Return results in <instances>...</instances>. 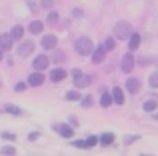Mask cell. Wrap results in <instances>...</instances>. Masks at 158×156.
<instances>
[{"instance_id":"cell-22","label":"cell","mask_w":158,"mask_h":156,"mask_svg":"<svg viewBox=\"0 0 158 156\" xmlns=\"http://www.w3.org/2000/svg\"><path fill=\"white\" fill-rule=\"evenodd\" d=\"M110 102H112V96H110V92H102V96H100V106H110Z\"/></svg>"},{"instance_id":"cell-4","label":"cell","mask_w":158,"mask_h":156,"mask_svg":"<svg viewBox=\"0 0 158 156\" xmlns=\"http://www.w3.org/2000/svg\"><path fill=\"white\" fill-rule=\"evenodd\" d=\"M48 64H50L48 56L46 54H38L34 58V62H32V68H34V70H38V72H42L44 68H48Z\"/></svg>"},{"instance_id":"cell-34","label":"cell","mask_w":158,"mask_h":156,"mask_svg":"<svg viewBox=\"0 0 158 156\" xmlns=\"http://www.w3.org/2000/svg\"><path fill=\"white\" fill-rule=\"evenodd\" d=\"M134 140H138V136H128V138H124V144H132Z\"/></svg>"},{"instance_id":"cell-17","label":"cell","mask_w":158,"mask_h":156,"mask_svg":"<svg viewBox=\"0 0 158 156\" xmlns=\"http://www.w3.org/2000/svg\"><path fill=\"white\" fill-rule=\"evenodd\" d=\"M56 130H58V134H60L62 138H70V136H72V126H68V124L56 126Z\"/></svg>"},{"instance_id":"cell-36","label":"cell","mask_w":158,"mask_h":156,"mask_svg":"<svg viewBox=\"0 0 158 156\" xmlns=\"http://www.w3.org/2000/svg\"><path fill=\"white\" fill-rule=\"evenodd\" d=\"M82 74V70H80V68H74V70H72V76L74 78H76V76H80Z\"/></svg>"},{"instance_id":"cell-13","label":"cell","mask_w":158,"mask_h":156,"mask_svg":"<svg viewBox=\"0 0 158 156\" xmlns=\"http://www.w3.org/2000/svg\"><path fill=\"white\" fill-rule=\"evenodd\" d=\"M126 90L130 94H138V90H140V82L136 80V78H128L126 80Z\"/></svg>"},{"instance_id":"cell-32","label":"cell","mask_w":158,"mask_h":156,"mask_svg":"<svg viewBox=\"0 0 158 156\" xmlns=\"http://www.w3.org/2000/svg\"><path fill=\"white\" fill-rule=\"evenodd\" d=\"M24 88H26V84H24V82H18V84L14 86V90H16V92H22Z\"/></svg>"},{"instance_id":"cell-37","label":"cell","mask_w":158,"mask_h":156,"mask_svg":"<svg viewBox=\"0 0 158 156\" xmlns=\"http://www.w3.org/2000/svg\"><path fill=\"white\" fill-rule=\"evenodd\" d=\"M70 126H78V118H74V116L70 118Z\"/></svg>"},{"instance_id":"cell-10","label":"cell","mask_w":158,"mask_h":156,"mask_svg":"<svg viewBox=\"0 0 158 156\" xmlns=\"http://www.w3.org/2000/svg\"><path fill=\"white\" fill-rule=\"evenodd\" d=\"M64 78H66V70H64V68L58 66V68H52V70H50V80L52 82H62Z\"/></svg>"},{"instance_id":"cell-14","label":"cell","mask_w":158,"mask_h":156,"mask_svg":"<svg viewBox=\"0 0 158 156\" xmlns=\"http://www.w3.org/2000/svg\"><path fill=\"white\" fill-rule=\"evenodd\" d=\"M12 44H14V40H12L10 32H8V34H0V46H2L4 50H10Z\"/></svg>"},{"instance_id":"cell-23","label":"cell","mask_w":158,"mask_h":156,"mask_svg":"<svg viewBox=\"0 0 158 156\" xmlns=\"http://www.w3.org/2000/svg\"><path fill=\"white\" fill-rule=\"evenodd\" d=\"M148 86H150V88H158V72H152V74L148 76Z\"/></svg>"},{"instance_id":"cell-2","label":"cell","mask_w":158,"mask_h":156,"mask_svg":"<svg viewBox=\"0 0 158 156\" xmlns=\"http://www.w3.org/2000/svg\"><path fill=\"white\" fill-rule=\"evenodd\" d=\"M132 34V26L126 22V20H118V22L114 24V36L118 40H128Z\"/></svg>"},{"instance_id":"cell-31","label":"cell","mask_w":158,"mask_h":156,"mask_svg":"<svg viewBox=\"0 0 158 156\" xmlns=\"http://www.w3.org/2000/svg\"><path fill=\"white\" fill-rule=\"evenodd\" d=\"M74 148H86V140H76L74 142Z\"/></svg>"},{"instance_id":"cell-40","label":"cell","mask_w":158,"mask_h":156,"mask_svg":"<svg viewBox=\"0 0 158 156\" xmlns=\"http://www.w3.org/2000/svg\"><path fill=\"white\" fill-rule=\"evenodd\" d=\"M156 118H158V116H156Z\"/></svg>"},{"instance_id":"cell-18","label":"cell","mask_w":158,"mask_h":156,"mask_svg":"<svg viewBox=\"0 0 158 156\" xmlns=\"http://www.w3.org/2000/svg\"><path fill=\"white\" fill-rule=\"evenodd\" d=\"M142 108H144V112H152V110L158 108V100L156 98H148V100L142 104Z\"/></svg>"},{"instance_id":"cell-35","label":"cell","mask_w":158,"mask_h":156,"mask_svg":"<svg viewBox=\"0 0 158 156\" xmlns=\"http://www.w3.org/2000/svg\"><path fill=\"white\" fill-rule=\"evenodd\" d=\"M36 138H38V132H30L28 134V140H36Z\"/></svg>"},{"instance_id":"cell-25","label":"cell","mask_w":158,"mask_h":156,"mask_svg":"<svg viewBox=\"0 0 158 156\" xmlns=\"http://www.w3.org/2000/svg\"><path fill=\"white\" fill-rule=\"evenodd\" d=\"M114 46H116V40L114 38H106V42H104V48H106V50H112Z\"/></svg>"},{"instance_id":"cell-24","label":"cell","mask_w":158,"mask_h":156,"mask_svg":"<svg viewBox=\"0 0 158 156\" xmlns=\"http://www.w3.org/2000/svg\"><path fill=\"white\" fill-rule=\"evenodd\" d=\"M96 144H98L96 136H88V138H86V148H92V146H96Z\"/></svg>"},{"instance_id":"cell-3","label":"cell","mask_w":158,"mask_h":156,"mask_svg":"<svg viewBox=\"0 0 158 156\" xmlns=\"http://www.w3.org/2000/svg\"><path fill=\"white\" fill-rule=\"evenodd\" d=\"M132 68H134V56H132V52H126L120 60V70L128 74V72H132Z\"/></svg>"},{"instance_id":"cell-20","label":"cell","mask_w":158,"mask_h":156,"mask_svg":"<svg viewBox=\"0 0 158 156\" xmlns=\"http://www.w3.org/2000/svg\"><path fill=\"white\" fill-rule=\"evenodd\" d=\"M4 110H6L8 114H12V116H22V110H20L18 106H14V104H6Z\"/></svg>"},{"instance_id":"cell-28","label":"cell","mask_w":158,"mask_h":156,"mask_svg":"<svg viewBox=\"0 0 158 156\" xmlns=\"http://www.w3.org/2000/svg\"><path fill=\"white\" fill-rule=\"evenodd\" d=\"M80 100H82V106H84V108H90V106H92V96L80 98Z\"/></svg>"},{"instance_id":"cell-26","label":"cell","mask_w":158,"mask_h":156,"mask_svg":"<svg viewBox=\"0 0 158 156\" xmlns=\"http://www.w3.org/2000/svg\"><path fill=\"white\" fill-rule=\"evenodd\" d=\"M0 152H2V154H6V156H10V154H14L16 150L12 148V146H2V148H0Z\"/></svg>"},{"instance_id":"cell-16","label":"cell","mask_w":158,"mask_h":156,"mask_svg":"<svg viewBox=\"0 0 158 156\" xmlns=\"http://www.w3.org/2000/svg\"><path fill=\"white\" fill-rule=\"evenodd\" d=\"M22 34H24V28L20 26V24H14V28L10 30V36L14 42H18V40H22Z\"/></svg>"},{"instance_id":"cell-30","label":"cell","mask_w":158,"mask_h":156,"mask_svg":"<svg viewBox=\"0 0 158 156\" xmlns=\"http://www.w3.org/2000/svg\"><path fill=\"white\" fill-rule=\"evenodd\" d=\"M0 136H2L4 140H16V134H12V132H2Z\"/></svg>"},{"instance_id":"cell-1","label":"cell","mask_w":158,"mask_h":156,"mask_svg":"<svg viewBox=\"0 0 158 156\" xmlns=\"http://www.w3.org/2000/svg\"><path fill=\"white\" fill-rule=\"evenodd\" d=\"M92 48H94V44L88 36H78V38L74 40V50L80 56H88L90 52H92Z\"/></svg>"},{"instance_id":"cell-39","label":"cell","mask_w":158,"mask_h":156,"mask_svg":"<svg viewBox=\"0 0 158 156\" xmlns=\"http://www.w3.org/2000/svg\"><path fill=\"white\" fill-rule=\"evenodd\" d=\"M140 156H148V154H140Z\"/></svg>"},{"instance_id":"cell-9","label":"cell","mask_w":158,"mask_h":156,"mask_svg":"<svg viewBox=\"0 0 158 156\" xmlns=\"http://www.w3.org/2000/svg\"><path fill=\"white\" fill-rule=\"evenodd\" d=\"M104 58H106V48L104 46L94 48V52H92V64H100Z\"/></svg>"},{"instance_id":"cell-21","label":"cell","mask_w":158,"mask_h":156,"mask_svg":"<svg viewBox=\"0 0 158 156\" xmlns=\"http://www.w3.org/2000/svg\"><path fill=\"white\" fill-rule=\"evenodd\" d=\"M64 98H66L68 102H76V100H80L82 96H80V92H78V88H76V90H70V92H66Z\"/></svg>"},{"instance_id":"cell-11","label":"cell","mask_w":158,"mask_h":156,"mask_svg":"<svg viewBox=\"0 0 158 156\" xmlns=\"http://www.w3.org/2000/svg\"><path fill=\"white\" fill-rule=\"evenodd\" d=\"M140 40H142V36H140V34H136V32H132V34H130V38H128V48H130V52H134L136 48L140 46Z\"/></svg>"},{"instance_id":"cell-15","label":"cell","mask_w":158,"mask_h":156,"mask_svg":"<svg viewBox=\"0 0 158 156\" xmlns=\"http://www.w3.org/2000/svg\"><path fill=\"white\" fill-rule=\"evenodd\" d=\"M42 30H44V24L40 22V20H32L30 26H28V32H30V34H40Z\"/></svg>"},{"instance_id":"cell-27","label":"cell","mask_w":158,"mask_h":156,"mask_svg":"<svg viewBox=\"0 0 158 156\" xmlns=\"http://www.w3.org/2000/svg\"><path fill=\"white\" fill-rule=\"evenodd\" d=\"M64 58H66V56H64V52H56V54H54V62H56V64L64 62Z\"/></svg>"},{"instance_id":"cell-38","label":"cell","mask_w":158,"mask_h":156,"mask_svg":"<svg viewBox=\"0 0 158 156\" xmlns=\"http://www.w3.org/2000/svg\"><path fill=\"white\" fill-rule=\"evenodd\" d=\"M2 58H4V48L0 46V60H2Z\"/></svg>"},{"instance_id":"cell-7","label":"cell","mask_w":158,"mask_h":156,"mask_svg":"<svg viewBox=\"0 0 158 156\" xmlns=\"http://www.w3.org/2000/svg\"><path fill=\"white\" fill-rule=\"evenodd\" d=\"M92 80H94L92 76L80 74V76H76V78H74V86H76V88H86V86H90V84H92Z\"/></svg>"},{"instance_id":"cell-6","label":"cell","mask_w":158,"mask_h":156,"mask_svg":"<svg viewBox=\"0 0 158 156\" xmlns=\"http://www.w3.org/2000/svg\"><path fill=\"white\" fill-rule=\"evenodd\" d=\"M32 50H34V44H32L30 40H26V42H22V44L18 46V50H16V52H18V56H20V58H26V56L30 54Z\"/></svg>"},{"instance_id":"cell-8","label":"cell","mask_w":158,"mask_h":156,"mask_svg":"<svg viewBox=\"0 0 158 156\" xmlns=\"http://www.w3.org/2000/svg\"><path fill=\"white\" fill-rule=\"evenodd\" d=\"M28 84L30 86H42L44 84V74L42 72H32V74H28Z\"/></svg>"},{"instance_id":"cell-12","label":"cell","mask_w":158,"mask_h":156,"mask_svg":"<svg viewBox=\"0 0 158 156\" xmlns=\"http://www.w3.org/2000/svg\"><path fill=\"white\" fill-rule=\"evenodd\" d=\"M112 102H116V104H124V92L120 86H114L112 88Z\"/></svg>"},{"instance_id":"cell-33","label":"cell","mask_w":158,"mask_h":156,"mask_svg":"<svg viewBox=\"0 0 158 156\" xmlns=\"http://www.w3.org/2000/svg\"><path fill=\"white\" fill-rule=\"evenodd\" d=\"M40 4H42V8H48V10L52 8V0H42Z\"/></svg>"},{"instance_id":"cell-19","label":"cell","mask_w":158,"mask_h":156,"mask_svg":"<svg viewBox=\"0 0 158 156\" xmlns=\"http://www.w3.org/2000/svg\"><path fill=\"white\" fill-rule=\"evenodd\" d=\"M112 142H114V134H112V132H104V134H102V138H100L102 146H110Z\"/></svg>"},{"instance_id":"cell-5","label":"cell","mask_w":158,"mask_h":156,"mask_svg":"<svg viewBox=\"0 0 158 156\" xmlns=\"http://www.w3.org/2000/svg\"><path fill=\"white\" fill-rule=\"evenodd\" d=\"M56 42H58V38L54 34H46V36H42V40H40V44H42L44 50H52V48H56Z\"/></svg>"},{"instance_id":"cell-29","label":"cell","mask_w":158,"mask_h":156,"mask_svg":"<svg viewBox=\"0 0 158 156\" xmlns=\"http://www.w3.org/2000/svg\"><path fill=\"white\" fill-rule=\"evenodd\" d=\"M58 22V14L56 12H50V14H48V24H56Z\"/></svg>"}]
</instances>
